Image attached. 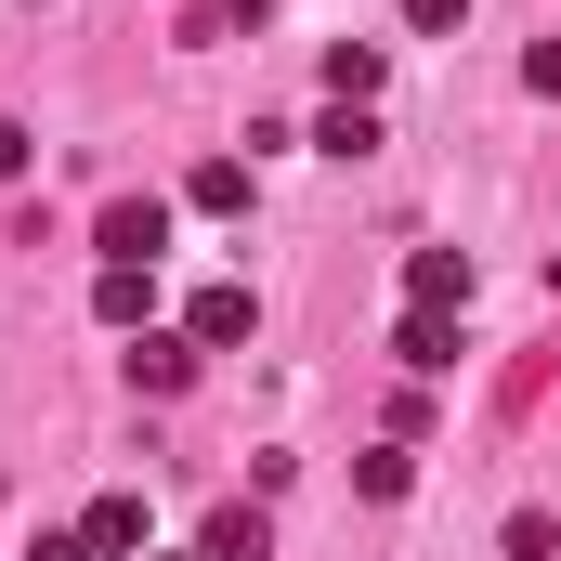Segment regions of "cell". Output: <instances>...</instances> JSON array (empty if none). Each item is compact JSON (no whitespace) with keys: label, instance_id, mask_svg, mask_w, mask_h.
<instances>
[{"label":"cell","instance_id":"obj_3","mask_svg":"<svg viewBox=\"0 0 561 561\" xmlns=\"http://www.w3.org/2000/svg\"><path fill=\"white\" fill-rule=\"evenodd\" d=\"M249 327H262V300H249V287H196V300H183V340H196V353H236Z\"/></svg>","mask_w":561,"mask_h":561},{"label":"cell","instance_id":"obj_12","mask_svg":"<svg viewBox=\"0 0 561 561\" xmlns=\"http://www.w3.org/2000/svg\"><path fill=\"white\" fill-rule=\"evenodd\" d=\"M353 483H366V496H405V483H419V457H405V444H366V457H353Z\"/></svg>","mask_w":561,"mask_h":561},{"label":"cell","instance_id":"obj_10","mask_svg":"<svg viewBox=\"0 0 561 561\" xmlns=\"http://www.w3.org/2000/svg\"><path fill=\"white\" fill-rule=\"evenodd\" d=\"M327 105H379V39H340L327 53Z\"/></svg>","mask_w":561,"mask_h":561},{"label":"cell","instance_id":"obj_7","mask_svg":"<svg viewBox=\"0 0 561 561\" xmlns=\"http://www.w3.org/2000/svg\"><path fill=\"white\" fill-rule=\"evenodd\" d=\"M392 353H405V379H444V366H457V313H405Z\"/></svg>","mask_w":561,"mask_h":561},{"label":"cell","instance_id":"obj_6","mask_svg":"<svg viewBox=\"0 0 561 561\" xmlns=\"http://www.w3.org/2000/svg\"><path fill=\"white\" fill-rule=\"evenodd\" d=\"M183 379H196V340H183V327H144V340H131V392H157V405H170Z\"/></svg>","mask_w":561,"mask_h":561},{"label":"cell","instance_id":"obj_18","mask_svg":"<svg viewBox=\"0 0 561 561\" xmlns=\"http://www.w3.org/2000/svg\"><path fill=\"white\" fill-rule=\"evenodd\" d=\"M144 561H196V549H144Z\"/></svg>","mask_w":561,"mask_h":561},{"label":"cell","instance_id":"obj_11","mask_svg":"<svg viewBox=\"0 0 561 561\" xmlns=\"http://www.w3.org/2000/svg\"><path fill=\"white\" fill-rule=\"evenodd\" d=\"M313 144H327V157H366V144H379V105H327Z\"/></svg>","mask_w":561,"mask_h":561},{"label":"cell","instance_id":"obj_15","mask_svg":"<svg viewBox=\"0 0 561 561\" xmlns=\"http://www.w3.org/2000/svg\"><path fill=\"white\" fill-rule=\"evenodd\" d=\"M26 157H39V144H26V118H0V183H26Z\"/></svg>","mask_w":561,"mask_h":561},{"label":"cell","instance_id":"obj_9","mask_svg":"<svg viewBox=\"0 0 561 561\" xmlns=\"http://www.w3.org/2000/svg\"><path fill=\"white\" fill-rule=\"evenodd\" d=\"M183 209H209V222H236V209H249V157H196V183H183Z\"/></svg>","mask_w":561,"mask_h":561},{"label":"cell","instance_id":"obj_14","mask_svg":"<svg viewBox=\"0 0 561 561\" xmlns=\"http://www.w3.org/2000/svg\"><path fill=\"white\" fill-rule=\"evenodd\" d=\"M405 26H419V39H444V26H470V0H405Z\"/></svg>","mask_w":561,"mask_h":561},{"label":"cell","instance_id":"obj_4","mask_svg":"<svg viewBox=\"0 0 561 561\" xmlns=\"http://www.w3.org/2000/svg\"><path fill=\"white\" fill-rule=\"evenodd\" d=\"M196 561H275V523H262L249 496H222V510L196 523Z\"/></svg>","mask_w":561,"mask_h":561},{"label":"cell","instance_id":"obj_5","mask_svg":"<svg viewBox=\"0 0 561 561\" xmlns=\"http://www.w3.org/2000/svg\"><path fill=\"white\" fill-rule=\"evenodd\" d=\"M405 313H470V249H419L405 262Z\"/></svg>","mask_w":561,"mask_h":561},{"label":"cell","instance_id":"obj_2","mask_svg":"<svg viewBox=\"0 0 561 561\" xmlns=\"http://www.w3.org/2000/svg\"><path fill=\"white\" fill-rule=\"evenodd\" d=\"M92 313H105L118 340H144V327H157V262H105V275H92Z\"/></svg>","mask_w":561,"mask_h":561},{"label":"cell","instance_id":"obj_8","mask_svg":"<svg viewBox=\"0 0 561 561\" xmlns=\"http://www.w3.org/2000/svg\"><path fill=\"white\" fill-rule=\"evenodd\" d=\"M92 561H144V496H92Z\"/></svg>","mask_w":561,"mask_h":561},{"label":"cell","instance_id":"obj_17","mask_svg":"<svg viewBox=\"0 0 561 561\" xmlns=\"http://www.w3.org/2000/svg\"><path fill=\"white\" fill-rule=\"evenodd\" d=\"M523 79H536V92H561V39H536V53H523Z\"/></svg>","mask_w":561,"mask_h":561},{"label":"cell","instance_id":"obj_1","mask_svg":"<svg viewBox=\"0 0 561 561\" xmlns=\"http://www.w3.org/2000/svg\"><path fill=\"white\" fill-rule=\"evenodd\" d=\"M92 249H105V262H157V249H170V196H105V209H92Z\"/></svg>","mask_w":561,"mask_h":561},{"label":"cell","instance_id":"obj_13","mask_svg":"<svg viewBox=\"0 0 561 561\" xmlns=\"http://www.w3.org/2000/svg\"><path fill=\"white\" fill-rule=\"evenodd\" d=\"M510 561H561V523H549V510H510Z\"/></svg>","mask_w":561,"mask_h":561},{"label":"cell","instance_id":"obj_16","mask_svg":"<svg viewBox=\"0 0 561 561\" xmlns=\"http://www.w3.org/2000/svg\"><path fill=\"white\" fill-rule=\"evenodd\" d=\"M26 561H92V536H79V523H53V536H39Z\"/></svg>","mask_w":561,"mask_h":561}]
</instances>
